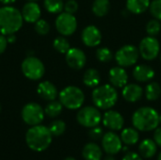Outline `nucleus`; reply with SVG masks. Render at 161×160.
<instances>
[{"instance_id": "f257e3e1", "label": "nucleus", "mask_w": 161, "mask_h": 160, "mask_svg": "<svg viewBox=\"0 0 161 160\" xmlns=\"http://www.w3.org/2000/svg\"><path fill=\"white\" fill-rule=\"evenodd\" d=\"M52 137L47 126L38 124L31 126L25 134L27 147L34 152H43L52 143Z\"/></svg>"}, {"instance_id": "f03ea898", "label": "nucleus", "mask_w": 161, "mask_h": 160, "mask_svg": "<svg viewBox=\"0 0 161 160\" xmlns=\"http://www.w3.org/2000/svg\"><path fill=\"white\" fill-rule=\"evenodd\" d=\"M132 124L142 132L153 131L159 125V114L153 108H140L132 115Z\"/></svg>"}, {"instance_id": "7ed1b4c3", "label": "nucleus", "mask_w": 161, "mask_h": 160, "mask_svg": "<svg viewBox=\"0 0 161 160\" xmlns=\"http://www.w3.org/2000/svg\"><path fill=\"white\" fill-rule=\"evenodd\" d=\"M22 12L11 6L0 8V34L7 36L15 34L23 25Z\"/></svg>"}, {"instance_id": "20e7f679", "label": "nucleus", "mask_w": 161, "mask_h": 160, "mask_svg": "<svg viewBox=\"0 0 161 160\" xmlns=\"http://www.w3.org/2000/svg\"><path fill=\"white\" fill-rule=\"evenodd\" d=\"M92 98L94 106L99 109H110L118 101V92L111 84H105L94 88Z\"/></svg>"}, {"instance_id": "39448f33", "label": "nucleus", "mask_w": 161, "mask_h": 160, "mask_svg": "<svg viewBox=\"0 0 161 160\" xmlns=\"http://www.w3.org/2000/svg\"><path fill=\"white\" fill-rule=\"evenodd\" d=\"M85 101V95L81 89L75 86H68L59 92V102L68 109H79Z\"/></svg>"}, {"instance_id": "423d86ee", "label": "nucleus", "mask_w": 161, "mask_h": 160, "mask_svg": "<svg viewBox=\"0 0 161 160\" xmlns=\"http://www.w3.org/2000/svg\"><path fill=\"white\" fill-rule=\"evenodd\" d=\"M77 123L87 128H92L99 125L102 121V115L98 108L87 106L80 108L76 114Z\"/></svg>"}, {"instance_id": "0eeeda50", "label": "nucleus", "mask_w": 161, "mask_h": 160, "mask_svg": "<svg viewBox=\"0 0 161 160\" xmlns=\"http://www.w3.org/2000/svg\"><path fill=\"white\" fill-rule=\"evenodd\" d=\"M22 72L30 80L41 79L45 72L43 63L36 57H27L22 62Z\"/></svg>"}, {"instance_id": "6e6552de", "label": "nucleus", "mask_w": 161, "mask_h": 160, "mask_svg": "<svg viewBox=\"0 0 161 160\" xmlns=\"http://www.w3.org/2000/svg\"><path fill=\"white\" fill-rule=\"evenodd\" d=\"M44 109L37 103L26 104L21 112L23 121L31 126L41 124L44 119Z\"/></svg>"}, {"instance_id": "1a4fd4ad", "label": "nucleus", "mask_w": 161, "mask_h": 160, "mask_svg": "<svg viewBox=\"0 0 161 160\" xmlns=\"http://www.w3.org/2000/svg\"><path fill=\"white\" fill-rule=\"evenodd\" d=\"M139 48L132 44H126L122 46L115 54V59L119 66L130 67L137 63L139 59Z\"/></svg>"}, {"instance_id": "9d476101", "label": "nucleus", "mask_w": 161, "mask_h": 160, "mask_svg": "<svg viewBox=\"0 0 161 160\" xmlns=\"http://www.w3.org/2000/svg\"><path fill=\"white\" fill-rule=\"evenodd\" d=\"M56 28L62 36L73 35L77 28V21L74 14L61 12L56 19Z\"/></svg>"}, {"instance_id": "9b49d317", "label": "nucleus", "mask_w": 161, "mask_h": 160, "mask_svg": "<svg viewBox=\"0 0 161 160\" xmlns=\"http://www.w3.org/2000/svg\"><path fill=\"white\" fill-rule=\"evenodd\" d=\"M139 52L143 59L153 60L158 56L160 52L159 41L153 36L145 37L140 42Z\"/></svg>"}, {"instance_id": "f8f14e48", "label": "nucleus", "mask_w": 161, "mask_h": 160, "mask_svg": "<svg viewBox=\"0 0 161 160\" xmlns=\"http://www.w3.org/2000/svg\"><path fill=\"white\" fill-rule=\"evenodd\" d=\"M101 142L103 150L108 155H117L123 149V141L121 137H119L113 131L105 133L101 139Z\"/></svg>"}, {"instance_id": "ddd939ff", "label": "nucleus", "mask_w": 161, "mask_h": 160, "mask_svg": "<svg viewBox=\"0 0 161 160\" xmlns=\"http://www.w3.org/2000/svg\"><path fill=\"white\" fill-rule=\"evenodd\" d=\"M102 123L105 127L112 131H119L122 130L125 125V119L120 112L108 109L102 116Z\"/></svg>"}, {"instance_id": "4468645a", "label": "nucleus", "mask_w": 161, "mask_h": 160, "mask_svg": "<svg viewBox=\"0 0 161 160\" xmlns=\"http://www.w3.org/2000/svg\"><path fill=\"white\" fill-rule=\"evenodd\" d=\"M65 59L69 67L74 70H80L86 65L87 58L85 53L79 48H70L65 54Z\"/></svg>"}, {"instance_id": "2eb2a0df", "label": "nucleus", "mask_w": 161, "mask_h": 160, "mask_svg": "<svg viewBox=\"0 0 161 160\" xmlns=\"http://www.w3.org/2000/svg\"><path fill=\"white\" fill-rule=\"evenodd\" d=\"M81 39L86 46L95 47L98 46L102 41V33L97 26L88 25L83 29L81 33Z\"/></svg>"}, {"instance_id": "dca6fc26", "label": "nucleus", "mask_w": 161, "mask_h": 160, "mask_svg": "<svg viewBox=\"0 0 161 160\" xmlns=\"http://www.w3.org/2000/svg\"><path fill=\"white\" fill-rule=\"evenodd\" d=\"M108 79L113 87L124 88L128 83V74L124 67H113L108 72Z\"/></svg>"}, {"instance_id": "f3484780", "label": "nucleus", "mask_w": 161, "mask_h": 160, "mask_svg": "<svg viewBox=\"0 0 161 160\" xmlns=\"http://www.w3.org/2000/svg\"><path fill=\"white\" fill-rule=\"evenodd\" d=\"M21 12H22L23 19L25 22L34 23V24L40 19L42 14L40 6L33 1H29L26 4H25Z\"/></svg>"}, {"instance_id": "a211bd4d", "label": "nucleus", "mask_w": 161, "mask_h": 160, "mask_svg": "<svg viewBox=\"0 0 161 160\" xmlns=\"http://www.w3.org/2000/svg\"><path fill=\"white\" fill-rule=\"evenodd\" d=\"M122 95L124 99L129 103H135L142 99L143 95L142 88L138 84H126L123 88Z\"/></svg>"}, {"instance_id": "6ab92c4d", "label": "nucleus", "mask_w": 161, "mask_h": 160, "mask_svg": "<svg viewBox=\"0 0 161 160\" xmlns=\"http://www.w3.org/2000/svg\"><path fill=\"white\" fill-rule=\"evenodd\" d=\"M37 93L41 98L46 101H53L58 96V90L52 82L43 81L38 85Z\"/></svg>"}, {"instance_id": "aec40b11", "label": "nucleus", "mask_w": 161, "mask_h": 160, "mask_svg": "<svg viewBox=\"0 0 161 160\" xmlns=\"http://www.w3.org/2000/svg\"><path fill=\"white\" fill-rule=\"evenodd\" d=\"M154 69L145 64H140L136 66L133 70V76L139 82H148L152 80L155 76Z\"/></svg>"}, {"instance_id": "412c9836", "label": "nucleus", "mask_w": 161, "mask_h": 160, "mask_svg": "<svg viewBox=\"0 0 161 160\" xmlns=\"http://www.w3.org/2000/svg\"><path fill=\"white\" fill-rule=\"evenodd\" d=\"M82 157L85 160H101L103 151L97 143L89 142L83 147Z\"/></svg>"}, {"instance_id": "4be33fe9", "label": "nucleus", "mask_w": 161, "mask_h": 160, "mask_svg": "<svg viewBox=\"0 0 161 160\" xmlns=\"http://www.w3.org/2000/svg\"><path fill=\"white\" fill-rule=\"evenodd\" d=\"M158 151V145L154 140L145 139L141 141L139 145V154L142 157V158H152L156 156Z\"/></svg>"}, {"instance_id": "5701e85b", "label": "nucleus", "mask_w": 161, "mask_h": 160, "mask_svg": "<svg viewBox=\"0 0 161 160\" xmlns=\"http://www.w3.org/2000/svg\"><path fill=\"white\" fill-rule=\"evenodd\" d=\"M150 0H126V8L134 14H142L150 7Z\"/></svg>"}, {"instance_id": "b1692460", "label": "nucleus", "mask_w": 161, "mask_h": 160, "mask_svg": "<svg viewBox=\"0 0 161 160\" xmlns=\"http://www.w3.org/2000/svg\"><path fill=\"white\" fill-rule=\"evenodd\" d=\"M120 137H121L123 143H125V145H135L139 142V140H140L139 130H137L135 127L125 128L122 131Z\"/></svg>"}, {"instance_id": "393cba45", "label": "nucleus", "mask_w": 161, "mask_h": 160, "mask_svg": "<svg viewBox=\"0 0 161 160\" xmlns=\"http://www.w3.org/2000/svg\"><path fill=\"white\" fill-rule=\"evenodd\" d=\"M101 81V75L96 69H88L83 75V83L89 88H96Z\"/></svg>"}, {"instance_id": "a878e982", "label": "nucleus", "mask_w": 161, "mask_h": 160, "mask_svg": "<svg viewBox=\"0 0 161 160\" xmlns=\"http://www.w3.org/2000/svg\"><path fill=\"white\" fill-rule=\"evenodd\" d=\"M92 9L95 16L104 17L110 9V2L109 0H94Z\"/></svg>"}, {"instance_id": "bb28decb", "label": "nucleus", "mask_w": 161, "mask_h": 160, "mask_svg": "<svg viewBox=\"0 0 161 160\" xmlns=\"http://www.w3.org/2000/svg\"><path fill=\"white\" fill-rule=\"evenodd\" d=\"M161 95V87L158 82H150L145 88V97L148 101H157Z\"/></svg>"}, {"instance_id": "cd10ccee", "label": "nucleus", "mask_w": 161, "mask_h": 160, "mask_svg": "<svg viewBox=\"0 0 161 160\" xmlns=\"http://www.w3.org/2000/svg\"><path fill=\"white\" fill-rule=\"evenodd\" d=\"M63 106L59 101H50L44 108V113L50 118H56L62 112Z\"/></svg>"}, {"instance_id": "c85d7f7f", "label": "nucleus", "mask_w": 161, "mask_h": 160, "mask_svg": "<svg viewBox=\"0 0 161 160\" xmlns=\"http://www.w3.org/2000/svg\"><path fill=\"white\" fill-rule=\"evenodd\" d=\"M43 6L50 13H59L64 8V3L62 0H44Z\"/></svg>"}, {"instance_id": "c756f323", "label": "nucleus", "mask_w": 161, "mask_h": 160, "mask_svg": "<svg viewBox=\"0 0 161 160\" xmlns=\"http://www.w3.org/2000/svg\"><path fill=\"white\" fill-rule=\"evenodd\" d=\"M48 128L54 137H59L64 134L66 130V124L61 120H56L49 124Z\"/></svg>"}, {"instance_id": "7c9ffc66", "label": "nucleus", "mask_w": 161, "mask_h": 160, "mask_svg": "<svg viewBox=\"0 0 161 160\" xmlns=\"http://www.w3.org/2000/svg\"><path fill=\"white\" fill-rule=\"evenodd\" d=\"M53 46L58 53L61 54H66L68 50L71 48L70 42L64 37H57L53 41Z\"/></svg>"}, {"instance_id": "2f4dec72", "label": "nucleus", "mask_w": 161, "mask_h": 160, "mask_svg": "<svg viewBox=\"0 0 161 160\" xmlns=\"http://www.w3.org/2000/svg\"><path fill=\"white\" fill-rule=\"evenodd\" d=\"M113 58V54L110 49L107 47H100L96 50V58L103 63L109 62Z\"/></svg>"}, {"instance_id": "473e14b6", "label": "nucleus", "mask_w": 161, "mask_h": 160, "mask_svg": "<svg viewBox=\"0 0 161 160\" xmlns=\"http://www.w3.org/2000/svg\"><path fill=\"white\" fill-rule=\"evenodd\" d=\"M161 30V24L160 21L157 19L150 20L147 25H146V32L148 33L149 36H157Z\"/></svg>"}, {"instance_id": "72a5a7b5", "label": "nucleus", "mask_w": 161, "mask_h": 160, "mask_svg": "<svg viewBox=\"0 0 161 160\" xmlns=\"http://www.w3.org/2000/svg\"><path fill=\"white\" fill-rule=\"evenodd\" d=\"M35 30L40 35H46L50 31V25L43 19H39L35 23Z\"/></svg>"}, {"instance_id": "f704fd0d", "label": "nucleus", "mask_w": 161, "mask_h": 160, "mask_svg": "<svg viewBox=\"0 0 161 160\" xmlns=\"http://www.w3.org/2000/svg\"><path fill=\"white\" fill-rule=\"evenodd\" d=\"M151 14L155 19L161 21V0H154L150 3L149 7Z\"/></svg>"}, {"instance_id": "c9c22d12", "label": "nucleus", "mask_w": 161, "mask_h": 160, "mask_svg": "<svg viewBox=\"0 0 161 160\" xmlns=\"http://www.w3.org/2000/svg\"><path fill=\"white\" fill-rule=\"evenodd\" d=\"M104 133H103V129L101 127H99L98 125L97 126H94V127H92L90 128V131H89V137L93 140V141H99L102 139Z\"/></svg>"}, {"instance_id": "e433bc0d", "label": "nucleus", "mask_w": 161, "mask_h": 160, "mask_svg": "<svg viewBox=\"0 0 161 160\" xmlns=\"http://www.w3.org/2000/svg\"><path fill=\"white\" fill-rule=\"evenodd\" d=\"M64 11L74 14L77 11L78 9V4L75 0H67L66 3L64 4Z\"/></svg>"}, {"instance_id": "4c0bfd02", "label": "nucleus", "mask_w": 161, "mask_h": 160, "mask_svg": "<svg viewBox=\"0 0 161 160\" xmlns=\"http://www.w3.org/2000/svg\"><path fill=\"white\" fill-rule=\"evenodd\" d=\"M122 160H143L142 157L135 152H128L125 155Z\"/></svg>"}, {"instance_id": "58836bf2", "label": "nucleus", "mask_w": 161, "mask_h": 160, "mask_svg": "<svg viewBox=\"0 0 161 160\" xmlns=\"http://www.w3.org/2000/svg\"><path fill=\"white\" fill-rule=\"evenodd\" d=\"M154 141L158 146L161 147V127H157L154 132Z\"/></svg>"}, {"instance_id": "ea45409f", "label": "nucleus", "mask_w": 161, "mask_h": 160, "mask_svg": "<svg viewBox=\"0 0 161 160\" xmlns=\"http://www.w3.org/2000/svg\"><path fill=\"white\" fill-rule=\"evenodd\" d=\"M7 44H8L7 38L4 35L0 34V55L3 54L7 49Z\"/></svg>"}, {"instance_id": "a19ab883", "label": "nucleus", "mask_w": 161, "mask_h": 160, "mask_svg": "<svg viewBox=\"0 0 161 160\" xmlns=\"http://www.w3.org/2000/svg\"><path fill=\"white\" fill-rule=\"evenodd\" d=\"M15 40H16V37H15V35H14V34L7 35V41H8V42H9V43H13V42L15 41Z\"/></svg>"}, {"instance_id": "79ce46f5", "label": "nucleus", "mask_w": 161, "mask_h": 160, "mask_svg": "<svg viewBox=\"0 0 161 160\" xmlns=\"http://www.w3.org/2000/svg\"><path fill=\"white\" fill-rule=\"evenodd\" d=\"M15 1H16V0H0V2H1L2 4L6 5V6H8V5L13 4Z\"/></svg>"}, {"instance_id": "37998d69", "label": "nucleus", "mask_w": 161, "mask_h": 160, "mask_svg": "<svg viewBox=\"0 0 161 160\" xmlns=\"http://www.w3.org/2000/svg\"><path fill=\"white\" fill-rule=\"evenodd\" d=\"M104 160H116V158H115L112 155H108V156L105 157V159Z\"/></svg>"}, {"instance_id": "c03bdc74", "label": "nucleus", "mask_w": 161, "mask_h": 160, "mask_svg": "<svg viewBox=\"0 0 161 160\" xmlns=\"http://www.w3.org/2000/svg\"><path fill=\"white\" fill-rule=\"evenodd\" d=\"M64 160H76L75 158H74V157H66Z\"/></svg>"}, {"instance_id": "a18cd8bd", "label": "nucleus", "mask_w": 161, "mask_h": 160, "mask_svg": "<svg viewBox=\"0 0 161 160\" xmlns=\"http://www.w3.org/2000/svg\"><path fill=\"white\" fill-rule=\"evenodd\" d=\"M158 160H161V152H160V154L158 155Z\"/></svg>"}, {"instance_id": "49530a36", "label": "nucleus", "mask_w": 161, "mask_h": 160, "mask_svg": "<svg viewBox=\"0 0 161 160\" xmlns=\"http://www.w3.org/2000/svg\"><path fill=\"white\" fill-rule=\"evenodd\" d=\"M159 124H161V114L159 115Z\"/></svg>"}, {"instance_id": "de8ad7c7", "label": "nucleus", "mask_w": 161, "mask_h": 160, "mask_svg": "<svg viewBox=\"0 0 161 160\" xmlns=\"http://www.w3.org/2000/svg\"><path fill=\"white\" fill-rule=\"evenodd\" d=\"M28 1H33L34 2V1H37V0H28Z\"/></svg>"}, {"instance_id": "09e8293b", "label": "nucleus", "mask_w": 161, "mask_h": 160, "mask_svg": "<svg viewBox=\"0 0 161 160\" xmlns=\"http://www.w3.org/2000/svg\"><path fill=\"white\" fill-rule=\"evenodd\" d=\"M0 111H1V106H0Z\"/></svg>"}, {"instance_id": "8fccbe9b", "label": "nucleus", "mask_w": 161, "mask_h": 160, "mask_svg": "<svg viewBox=\"0 0 161 160\" xmlns=\"http://www.w3.org/2000/svg\"><path fill=\"white\" fill-rule=\"evenodd\" d=\"M160 59H161V55H160Z\"/></svg>"}]
</instances>
